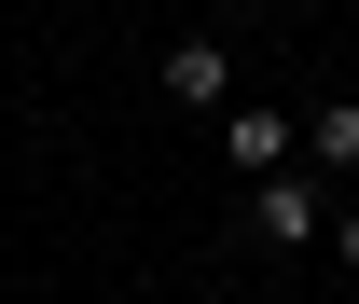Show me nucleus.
I'll return each instance as SVG.
<instances>
[{
	"label": "nucleus",
	"mask_w": 359,
	"mask_h": 304,
	"mask_svg": "<svg viewBox=\"0 0 359 304\" xmlns=\"http://www.w3.org/2000/svg\"><path fill=\"white\" fill-rule=\"evenodd\" d=\"M318 221H332V208H318V180H304V166L249 180V235H263V249H318Z\"/></svg>",
	"instance_id": "f257e3e1"
},
{
	"label": "nucleus",
	"mask_w": 359,
	"mask_h": 304,
	"mask_svg": "<svg viewBox=\"0 0 359 304\" xmlns=\"http://www.w3.org/2000/svg\"><path fill=\"white\" fill-rule=\"evenodd\" d=\"M222 152H235V180H276L290 152H304V125H290V111H235V125H222Z\"/></svg>",
	"instance_id": "7ed1b4c3"
},
{
	"label": "nucleus",
	"mask_w": 359,
	"mask_h": 304,
	"mask_svg": "<svg viewBox=\"0 0 359 304\" xmlns=\"http://www.w3.org/2000/svg\"><path fill=\"white\" fill-rule=\"evenodd\" d=\"M332 263H346V277H359V194H346V208H332Z\"/></svg>",
	"instance_id": "39448f33"
},
{
	"label": "nucleus",
	"mask_w": 359,
	"mask_h": 304,
	"mask_svg": "<svg viewBox=\"0 0 359 304\" xmlns=\"http://www.w3.org/2000/svg\"><path fill=\"white\" fill-rule=\"evenodd\" d=\"M152 84H166L180 111H235V42H208V28H194V42L152 55Z\"/></svg>",
	"instance_id": "f03ea898"
},
{
	"label": "nucleus",
	"mask_w": 359,
	"mask_h": 304,
	"mask_svg": "<svg viewBox=\"0 0 359 304\" xmlns=\"http://www.w3.org/2000/svg\"><path fill=\"white\" fill-rule=\"evenodd\" d=\"M304 152H318V166H332V180L359 166V97H332V111H318V125H304Z\"/></svg>",
	"instance_id": "20e7f679"
}]
</instances>
